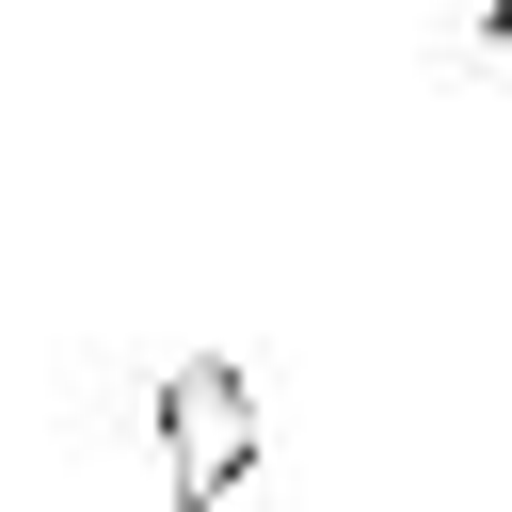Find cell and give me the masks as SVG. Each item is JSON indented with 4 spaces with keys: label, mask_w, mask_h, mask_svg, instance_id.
Returning a JSON list of instances; mask_svg holds the SVG:
<instances>
[{
    "label": "cell",
    "mask_w": 512,
    "mask_h": 512,
    "mask_svg": "<svg viewBox=\"0 0 512 512\" xmlns=\"http://www.w3.org/2000/svg\"><path fill=\"white\" fill-rule=\"evenodd\" d=\"M144 432H160V496H256V464H272L256 368H224V352H176L144 384Z\"/></svg>",
    "instance_id": "1"
},
{
    "label": "cell",
    "mask_w": 512,
    "mask_h": 512,
    "mask_svg": "<svg viewBox=\"0 0 512 512\" xmlns=\"http://www.w3.org/2000/svg\"><path fill=\"white\" fill-rule=\"evenodd\" d=\"M432 64L448 80H512V0H448L432 16Z\"/></svg>",
    "instance_id": "2"
}]
</instances>
